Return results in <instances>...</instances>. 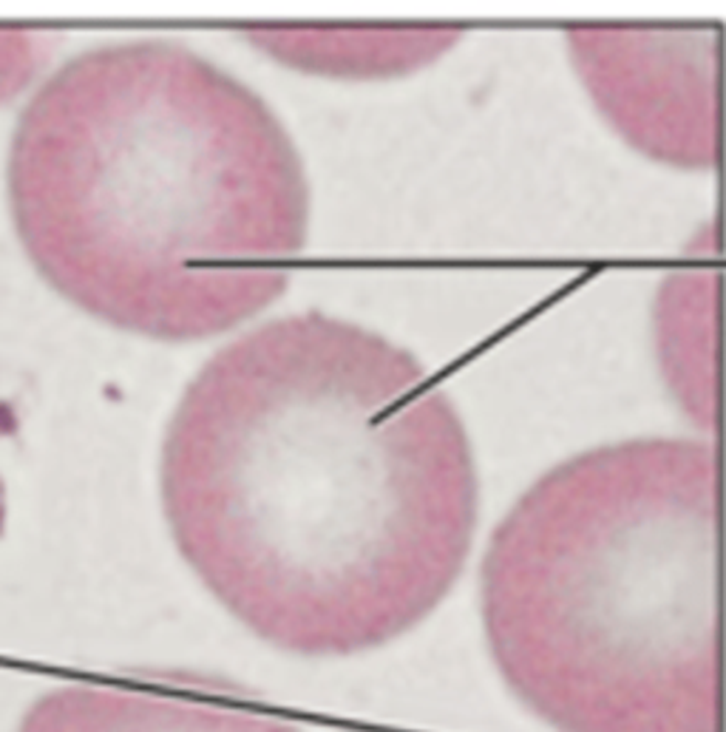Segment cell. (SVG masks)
I'll use <instances>...</instances> for the list:
<instances>
[{"mask_svg": "<svg viewBox=\"0 0 726 732\" xmlns=\"http://www.w3.org/2000/svg\"><path fill=\"white\" fill-rule=\"evenodd\" d=\"M18 732H305L222 685L159 676L117 685H63L40 696Z\"/></svg>", "mask_w": 726, "mask_h": 732, "instance_id": "5", "label": "cell"}, {"mask_svg": "<svg viewBox=\"0 0 726 732\" xmlns=\"http://www.w3.org/2000/svg\"><path fill=\"white\" fill-rule=\"evenodd\" d=\"M491 661L554 732H724V466L639 437L540 477L480 567Z\"/></svg>", "mask_w": 726, "mask_h": 732, "instance_id": "3", "label": "cell"}, {"mask_svg": "<svg viewBox=\"0 0 726 732\" xmlns=\"http://www.w3.org/2000/svg\"><path fill=\"white\" fill-rule=\"evenodd\" d=\"M9 205L38 273L119 330L196 341L285 296L310 227L290 134L166 40L68 60L20 114Z\"/></svg>", "mask_w": 726, "mask_h": 732, "instance_id": "2", "label": "cell"}, {"mask_svg": "<svg viewBox=\"0 0 726 732\" xmlns=\"http://www.w3.org/2000/svg\"><path fill=\"white\" fill-rule=\"evenodd\" d=\"M460 32L449 26L412 29H276L258 43L310 72L341 77H392L426 66L449 52Z\"/></svg>", "mask_w": 726, "mask_h": 732, "instance_id": "6", "label": "cell"}, {"mask_svg": "<svg viewBox=\"0 0 726 732\" xmlns=\"http://www.w3.org/2000/svg\"><path fill=\"white\" fill-rule=\"evenodd\" d=\"M162 506L179 554L247 630L346 659L446 602L480 480L460 412L409 350L298 312L193 378L162 446Z\"/></svg>", "mask_w": 726, "mask_h": 732, "instance_id": "1", "label": "cell"}, {"mask_svg": "<svg viewBox=\"0 0 726 732\" xmlns=\"http://www.w3.org/2000/svg\"><path fill=\"white\" fill-rule=\"evenodd\" d=\"M570 57L601 117L664 166L720 159V32L715 26H576Z\"/></svg>", "mask_w": 726, "mask_h": 732, "instance_id": "4", "label": "cell"}]
</instances>
